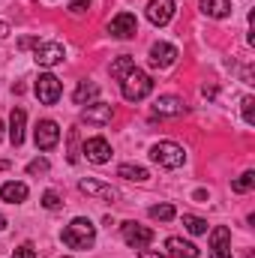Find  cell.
<instances>
[{
	"label": "cell",
	"instance_id": "44dd1931",
	"mask_svg": "<svg viewBox=\"0 0 255 258\" xmlns=\"http://www.w3.org/2000/svg\"><path fill=\"white\" fill-rule=\"evenodd\" d=\"M132 69H135V57H129V54H120V57H117V60L111 63V75L123 81V78H126Z\"/></svg>",
	"mask_w": 255,
	"mask_h": 258
},
{
	"label": "cell",
	"instance_id": "6da1fadb",
	"mask_svg": "<svg viewBox=\"0 0 255 258\" xmlns=\"http://www.w3.org/2000/svg\"><path fill=\"white\" fill-rule=\"evenodd\" d=\"M93 240H96V225H93L90 219L78 216V219H72V222L66 225V231H63L66 246H72V249H87V246H93Z\"/></svg>",
	"mask_w": 255,
	"mask_h": 258
},
{
	"label": "cell",
	"instance_id": "d6a6232c",
	"mask_svg": "<svg viewBox=\"0 0 255 258\" xmlns=\"http://www.w3.org/2000/svg\"><path fill=\"white\" fill-rule=\"evenodd\" d=\"M3 228H6V216L0 213V231H3Z\"/></svg>",
	"mask_w": 255,
	"mask_h": 258
},
{
	"label": "cell",
	"instance_id": "ffe728a7",
	"mask_svg": "<svg viewBox=\"0 0 255 258\" xmlns=\"http://www.w3.org/2000/svg\"><path fill=\"white\" fill-rule=\"evenodd\" d=\"M201 9L210 18H225L231 12V0H201Z\"/></svg>",
	"mask_w": 255,
	"mask_h": 258
},
{
	"label": "cell",
	"instance_id": "2e32d148",
	"mask_svg": "<svg viewBox=\"0 0 255 258\" xmlns=\"http://www.w3.org/2000/svg\"><path fill=\"white\" fill-rule=\"evenodd\" d=\"M24 120H27L24 108H12V114H9V141H12V147L24 144Z\"/></svg>",
	"mask_w": 255,
	"mask_h": 258
},
{
	"label": "cell",
	"instance_id": "8992f818",
	"mask_svg": "<svg viewBox=\"0 0 255 258\" xmlns=\"http://www.w3.org/2000/svg\"><path fill=\"white\" fill-rule=\"evenodd\" d=\"M66 51L60 42H36V54H33V60L39 66H45V69H51V66L63 63Z\"/></svg>",
	"mask_w": 255,
	"mask_h": 258
},
{
	"label": "cell",
	"instance_id": "e575fe53",
	"mask_svg": "<svg viewBox=\"0 0 255 258\" xmlns=\"http://www.w3.org/2000/svg\"><path fill=\"white\" fill-rule=\"evenodd\" d=\"M0 138H3V120H0Z\"/></svg>",
	"mask_w": 255,
	"mask_h": 258
},
{
	"label": "cell",
	"instance_id": "4dcf8cb0",
	"mask_svg": "<svg viewBox=\"0 0 255 258\" xmlns=\"http://www.w3.org/2000/svg\"><path fill=\"white\" fill-rule=\"evenodd\" d=\"M0 36H9V24L6 21H0Z\"/></svg>",
	"mask_w": 255,
	"mask_h": 258
},
{
	"label": "cell",
	"instance_id": "ac0fdd59",
	"mask_svg": "<svg viewBox=\"0 0 255 258\" xmlns=\"http://www.w3.org/2000/svg\"><path fill=\"white\" fill-rule=\"evenodd\" d=\"M96 96H99V84L81 81V84L75 87V93H72V102H75V105H84V102H93Z\"/></svg>",
	"mask_w": 255,
	"mask_h": 258
},
{
	"label": "cell",
	"instance_id": "83f0119b",
	"mask_svg": "<svg viewBox=\"0 0 255 258\" xmlns=\"http://www.w3.org/2000/svg\"><path fill=\"white\" fill-rule=\"evenodd\" d=\"M48 168H51V165H48V159H42V156H39V159H33V162L27 165V174H45Z\"/></svg>",
	"mask_w": 255,
	"mask_h": 258
},
{
	"label": "cell",
	"instance_id": "8fae6325",
	"mask_svg": "<svg viewBox=\"0 0 255 258\" xmlns=\"http://www.w3.org/2000/svg\"><path fill=\"white\" fill-rule=\"evenodd\" d=\"M108 33L117 36V39H129V36H135V33H138V21H135V15H132V12H120V15H114L111 24H108Z\"/></svg>",
	"mask_w": 255,
	"mask_h": 258
},
{
	"label": "cell",
	"instance_id": "5b68a950",
	"mask_svg": "<svg viewBox=\"0 0 255 258\" xmlns=\"http://www.w3.org/2000/svg\"><path fill=\"white\" fill-rule=\"evenodd\" d=\"M120 231H123V243L132 246V249H147V246L153 243V231H150L147 225L123 222V225H120Z\"/></svg>",
	"mask_w": 255,
	"mask_h": 258
},
{
	"label": "cell",
	"instance_id": "f546056e",
	"mask_svg": "<svg viewBox=\"0 0 255 258\" xmlns=\"http://www.w3.org/2000/svg\"><path fill=\"white\" fill-rule=\"evenodd\" d=\"M84 9H90V0H69V12L72 15H81Z\"/></svg>",
	"mask_w": 255,
	"mask_h": 258
},
{
	"label": "cell",
	"instance_id": "5bb4252c",
	"mask_svg": "<svg viewBox=\"0 0 255 258\" xmlns=\"http://www.w3.org/2000/svg\"><path fill=\"white\" fill-rule=\"evenodd\" d=\"M84 123H93V126H105V123H111V117H114V108L111 105H105V102H90L87 108H84Z\"/></svg>",
	"mask_w": 255,
	"mask_h": 258
},
{
	"label": "cell",
	"instance_id": "52a82bcc",
	"mask_svg": "<svg viewBox=\"0 0 255 258\" xmlns=\"http://www.w3.org/2000/svg\"><path fill=\"white\" fill-rule=\"evenodd\" d=\"M33 141H36L39 150L57 147V141H60V126H57L54 120H39V123H36V132H33Z\"/></svg>",
	"mask_w": 255,
	"mask_h": 258
},
{
	"label": "cell",
	"instance_id": "484cf974",
	"mask_svg": "<svg viewBox=\"0 0 255 258\" xmlns=\"http://www.w3.org/2000/svg\"><path fill=\"white\" fill-rule=\"evenodd\" d=\"M243 120H246V126H255V99L252 96H243Z\"/></svg>",
	"mask_w": 255,
	"mask_h": 258
},
{
	"label": "cell",
	"instance_id": "7a4b0ae2",
	"mask_svg": "<svg viewBox=\"0 0 255 258\" xmlns=\"http://www.w3.org/2000/svg\"><path fill=\"white\" fill-rule=\"evenodd\" d=\"M150 90H153V81H150V75L141 72L138 66H135L126 78L120 81V93H123V99H129V102H141V99H147Z\"/></svg>",
	"mask_w": 255,
	"mask_h": 258
},
{
	"label": "cell",
	"instance_id": "d4e9b609",
	"mask_svg": "<svg viewBox=\"0 0 255 258\" xmlns=\"http://www.w3.org/2000/svg\"><path fill=\"white\" fill-rule=\"evenodd\" d=\"M252 186H255V171H243V174L231 183V189H234V192H249Z\"/></svg>",
	"mask_w": 255,
	"mask_h": 258
},
{
	"label": "cell",
	"instance_id": "30bf717a",
	"mask_svg": "<svg viewBox=\"0 0 255 258\" xmlns=\"http://www.w3.org/2000/svg\"><path fill=\"white\" fill-rule=\"evenodd\" d=\"M186 114V102L180 96H159L153 102V117H180Z\"/></svg>",
	"mask_w": 255,
	"mask_h": 258
},
{
	"label": "cell",
	"instance_id": "9a60e30c",
	"mask_svg": "<svg viewBox=\"0 0 255 258\" xmlns=\"http://www.w3.org/2000/svg\"><path fill=\"white\" fill-rule=\"evenodd\" d=\"M78 189L84 195H90V198H99V201H117V189H114V186H105V183L90 180V177H84V180L78 183Z\"/></svg>",
	"mask_w": 255,
	"mask_h": 258
},
{
	"label": "cell",
	"instance_id": "836d02e7",
	"mask_svg": "<svg viewBox=\"0 0 255 258\" xmlns=\"http://www.w3.org/2000/svg\"><path fill=\"white\" fill-rule=\"evenodd\" d=\"M6 168H9V162H6V159H0V171H6Z\"/></svg>",
	"mask_w": 255,
	"mask_h": 258
},
{
	"label": "cell",
	"instance_id": "4fadbf2b",
	"mask_svg": "<svg viewBox=\"0 0 255 258\" xmlns=\"http://www.w3.org/2000/svg\"><path fill=\"white\" fill-rule=\"evenodd\" d=\"M210 258H231V231L225 225L210 231Z\"/></svg>",
	"mask_w": 255,
	"mask_h": 258
},
{
	"label": "cell",
	"instance_id": "cb8c5ba5",
	"mask_svg": "<svg viewBox=\"0 0 255 258\" xmlns=\"http://www.w3.org/2000/svg\"><path fill=\"white\" fill-rule=\"evenodd\" d=\"M183 225L189 234H207V222L201 216H192V213H183Z\"/></svg>",
	"mask_w": 255,
	"mask_h": 258
},
{
	"label": "cell",
	"instance_id": "7c38bea8",
	"mask_svg": "<svg viewBox=\"0 0 255 258\" xmlns=\"http://www.w3.org/2000/svg\"><path fill=\"white\" fill-rule=\"evenodd\" d=\"M177 60V48L168 45V42H153L150 45V66L153 69H168V66Z\"/></svg>",
	"mask_w": 255,
	"mask_h": 258
},
{
	"label": "cell",
	"instance_id": "e0dca14e",
	"mask_svg": "<svg viewBox=\"0 0 255 258\" xmlns=\"http://www.w3.org/2000/svg\"><path fill=\"white\" fill-rule=\"evenodd\" d=\"M165 249L171 258H198V246L183 240V237H168L165 240Z\"/></svg>",
	"mask_w": 255,
	"mask_h": 258
},
{
	"label": "cell",
	"instance_id": "7402d4cb",
	"mask_svg": "<svg viewBox=\"0 0 255 258\" xmlns=\"http://www.w3.org/2000/svg\"><path fill=\"white\" fill-rule=\"evenodd\" d=\"M117 174L123 177V180H135V183H144L150 174H147V168H141V165H120L117 168Z\"/></svg>",
	"mask_w": 255,
	"mask_h": 258
},
{
	"label": "cell",
	"instance_id": "1f68e13d",
	"mask_svg": "<svg viewBox=\"0 0 255 258\" xmlns=\"http://www.w3.org/2000/svg\"><path fill=\"white\" fill-rule=\"evenodd\" d=\"M141 258H162V255H156V252H150V249H141Z\"/></svg>",
	"mask_w": 255,
	"mask_h": 258
},
{
	"label": "cell",
	"instance_id": "277c9868",
	"mask_svg": "<svg viewBox=\"0 0 255 258\" xmlns=\"http://www.w3.org/2000/svg\"><path fill=\"white\" fill-rule=\"evenodd\" d=\"M60 93H63V84H60V78H57V75L42 72V75L36 78V96H39V102H42V105H54V102L60 99Z\"/></svg>",
	"mask_w": 255,
	"mask_h": 258
},
{
	"label": "cell",
	"instance_id": "9c48e42d",
	"mask_svg": "<svg viewBox=\"0 0 255 258\" xmlns=\"http://www.w3.org/2000/svg\"><path fill=\"white\" fill-rule=\"evenodd\" d=\"M174 18V0H150L147 3V21L156 27H165Z\"/></svg>",
	"mask_w": 255,
	"mask_h": 258
},
{
	"label": "cell",
	"instance_id": "4316f807",
	"mask_svg": "<svg viewBox=\"0 0 255 258\" xmlns=\"http://www.w3.org/2000/svg\"><path fill=\"white\" fill-rule=\"evenodd\" d=\"M42 207H45V210H57V207H60V195L54 192V189H48V192L42 195Z\"/></svg>",
	"mask_w": 255,
	"mask_h": 258
},
{
	"label": "cell",
	"instance_id": "f1b7e54d",
	"mask_svg": "<svg viewBox=\"0 0 255 258\" xmlns=\"http://www.w3.org/2000/svg\"><path fill=\"white\" fill-rule=\"evenodd\" d=\"M12 258H39L36 255V249H33V243H21L15 252H12Z\"/></svg>",
	"mask_w": 255,
	"mask_h": 258
},
{
	"label": "cell",
	"instance_id": "603a6c76",
	"mask_svg": "<svg viewBox=\"0 0 255 258\" xmlns=\"http://www.w3.org/2000/svg\"><path fill=\"white\" fill-rule=\"evenodd\" d=\"M147 213H150V219H156V222H171V219L177 216L171 204H153V207H150Z\"/></svg>",
	"mask_w": 255,
	"mask_h": 258
},
{
	"label": "cell",
	"instance_id": "ba28073f",
	"mask_svg": "<svg viewBox=\"0 0 255 258\" xmlns=\"http://www.w3.org/2000/svg\"><path fill=\"white\" fill-rule=\"evenodd\" d=\"M81 153L87 156V162L102 165V162H108V159H111V144H108L105 138H87V141L81 144Z\"/></svg>",
	"mask_w": 255,
	"mask_h": 258
},
{
	"label": "cell",
	"instance_id": "d6986e66",
	"mask_svg": "<svg viewBox=\"0 0 255 258\" xmlns=\"http://www.w3.org/2000/svg\"><path fill=\"white\" fill-rule=\"evenodd\" d=\"M0 198L9 201V204H21V201L27 198V186H24V183H15V180H12V183H3V186H0Z\"/></svg>",
	"mask_w": 255,
	"mask_h": 258
},
{
	"label": "cell",
	"instance_id": "3957f363",
	"mask_svg": "<svg viewBox=\"0 0 255 258\" xmlns=\"http://www.w3.org/2000/svg\"><path fill=\"white\" fill-rule=\"evenodd\" d=\"M150 159H153L156 165H162V168H180V165L186 162V153H183V147L174 144V141H159V144L150 147Z\"/></svg>",
	"mask_w": 255,
	"mask_h": 258
}]
</instances>
